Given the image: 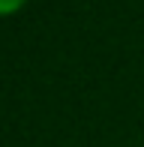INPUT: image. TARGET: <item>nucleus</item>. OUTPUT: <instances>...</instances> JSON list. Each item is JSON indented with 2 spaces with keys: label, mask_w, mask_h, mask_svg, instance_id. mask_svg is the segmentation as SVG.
Returning a JSON list of instances; mask_svg holds the SVG:
<instances>
[{
  "label": "nucleus",
  "mask_w": 144,
  "mask_h": 147,
  "mask_svg": "<svg viewBox=\"0 0 144 147\" xmlns=\"http://www.w3.org/2000/svg\"><path fill=\"white\" fill-rule=\"evenodd\" d=\"M18 6H24V0H0V15H9Z\"/></svg>",
  "instance_id": "obj_1"
}]
</instances>
